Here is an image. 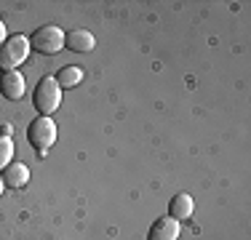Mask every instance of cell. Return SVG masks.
<instances>
[{"mask_svg": "<svg viewBox=\"0 0 251 240\" xmlns=\"http://www.w3.org/2000/svg\"><path fill=\"white\" fill-rule=\"evenodd\" d=\"M3 190H5V182H3V176H0V195H3Z\"/></svg>", "mask_w": 251, "mask_h": 240, "instance_id": "13", "label": "cell"}, {"mask_svg": "<svg viewBox=\"0 0 251 240\" xmlns=\"http://www.w3.org/2000/svg\"><path fill=\"white\" fill-rule=\"evenodd\" d=\"M8 40V32H5V24L0 22V48H3V43Z\"/></svg>", "mask_w": 251, "mask_h": 240, "instance_id": "12", "label": "cell"}, {"mask_svg": "<svg viewBox=\"0 0 251 240\" xmlns=\"http://www.w3.org/2000/svg\"><path fill=\"white\" fill-rule=\"evenodd\" d=\"M193 211H195V200L187 195V192H179L174 200H171V206H169V216H171V219H176V221L190 219Z\"/></svg>", "mask_w": 251, "mask_h": 240, "instance_id": "8", "label": "cell"}, {"mask_svg": "<svg viewBox=\"0 0 251 240\" xmlns=\"http://www.w3.org/2000/svg\"><path fill=\"white\" fill-rule=\"evenodd\" d=\"M64 46L75 53H88L97 48V38H94L88 29H73V32L64 35Z\"/></svg>", "mask_w": 251, "mask_h": 240, "instance_id": "7", "label": "cell"}, {"mask_svg": "<svg viewBox=\"0 0 251 240\" xmlns=\"http://www.w3.org/2000/svg\"><path fill=\"white\" fill-rule=\"evenodd\" d=\"M3 182H5V187L22 190L29 182V168L25 163H11L8 168H5V173H3Z\"/></svg>", "mask_w": 251, "mask_h": 240, "instance_id": "9", "label": "cell"}, {"mask_svg": "<svg viewBox=\"0 0 251 240\" xmlns=\"http://www.w3.org/2000/svg\"><path fill=\"white\" fill-rule=\"evenodd\" d=\"M29 46L35 51L46 53V56H53L64 48V29L62 27H53V24H46V27H38L35 35L29 38Z\"/></svg>", "mask_w": 251, "mask_h": 240, "instance_id": "4", "label": "cell"}, {"mask_svg": "<svg viewBox=\"0 0 251 240\" xmlns=\"http://www.w3.org/2000/svg\"><path fill=\"white\" fill-rule=\"evenodd\" d=\"M83 75H86V72H83L80 67H75V64H70V67H62L59 70V75H56V83L62 88H73V86H77V83L83 80Z\"/></svg>", "mask_w": 251, "mask_h": 240, "instance_id": "10", "label": "cell"}, {"mask_svg": "<svg viewBox=\"0 0 251 240\" xmlns=\"http://www.w3.org/2000/svg\"><path fill=\"white\" fill-rule=\"evenodd\" d=\"M0 94H3L5 99H11V101L25 99V94H27L25 75H22L19 70H14V72H3V75H0Z\"/></svg>", "mask_w": 251, "mask_h": 240, "instance_id": "5", "label": "cell"}, {"mask_svg": "<svg viewBox=\"0 0 251 240\" xmlns=\"http://www.w3.org/2000/svg\"><path fill=\"white\" fill-rule=\"evenodd\" d=\"M29 51H32L29 38H25V35H11L3 43V48H0V70L14 72L16 67H22V64L27 62Z\"/></svg>", "mask_w": 251, "mask_h": 240, "instance_id": "2", "label": "cell"}, {"mask_svg": "<svg viewBox=\"0 0 251 240\" xmlns=\"http://www.w3.org/2000/svg\"><path fill=\"white\" fill-rule=\"evenodd\" d=\"M11 158H14V142H11V136L0 134V168L3 171L11 166Z\"/></svg>", "mask_w": 251, "mask_h": 240, "instance_id": "11", "label": "cell"}, {"mask_svg": "<svg viewBox=\"0 0 251 240\" xmlns=\"http://www.w3.org/2000/svg\"><path fill=\"white\" fill-rule=\"evenodd\" d=\"M32 101H35V110L40 115L51 118V112H56L59 104H62V86L56 83V77H40Z\"/></svg>", "mask_w": 251, "mask_h": 240, "instance_id": "3", "label": "cell"}, {"mask_svg": "<svg viewBox=\"0 0 251 240\" xmlns=\"http://www.w3.org/2000/svg\"><path fill=\"white\" fill-rule=\"evenodd\" d=\"M27 139L35 147V152H38L40 158H46L49 149L53 147V142H56V123H53V118L38 115L27 128Z\"/></svg>", "mask_w": 251, "mask_h": 240, "instance_id": "1", "label": "cell"}, {"mask_svg": "<svg viewBox=\"0 0 251 240\" xmlns=\"http://www.w3.org/2000/svg\"><path fill=\"white\" fill-rule=\"evenodd\" d=\"M179 232H182V224L171 216H163L150 227V235L147 240H179Z\"/></svg>", "mask_w": 251, "mask_h": 240, "instance_id": "6", "label": "cell"}]
</instances>
